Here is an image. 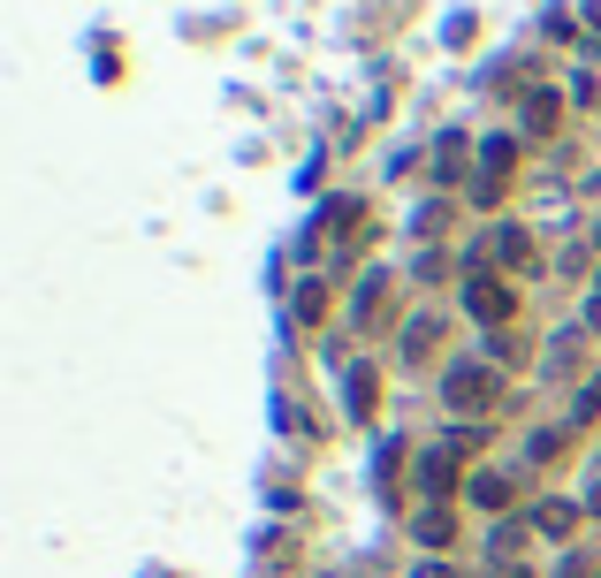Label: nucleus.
<instances>
[{"instance_id":"obj_5","label":"nucleus","mask_w":601,"mask_h":578,"mask_svg":"<svg viewBox=\"0 0 601 578\" xmlns=\"http://www.w3.org/2000/svg\"><path fill=\"white\" fill-rule=\"evenodd\" d=\"M350 320H358V327H381V320H389V275H366V282H358Z\"/></svg>"},{"instance_id":"obj_18","label":"nucleus","mask_w":601,"mask_h":578,"mask_svg":"<svg viewBox=\"0 0 601 578\" xmlns=\"http://www.w3.org/2000/svg\"><path fill=\"white\" fill-rule=\"evenodd\" d=\"M587 23H594V31H601V0H594V8H587Z\"/></svg>"},{"instance_id":"obj_15","label":"nucleus","mask_w":601,"mask_h":578,"mask_svg":"<svg viewBox=\"0 0 601 578\" xmlns=\"http://www.w3.org/2000/svg\"><path fill=\"white\" fill-rule=\"evenodd\" d=\"M564 578H601V564H594V556H571V564H564Z\"/></svg>"},{"instance_id":"obj_11","label":"nucleus","mask_w":601,"mask_h":578,"mask_svg":"<svg viewBox=\"0 0 601 578\" xmlns=\"http://www.w3.org/2000/svg\"><path fill=\"white\" fill-rule=\"evenodd\" d=\"M533 525H541V533H571V525H579V510H571V502H541V510H533Z\"/></svg>"},{"instance_id":"obj_3","label":"nucleus","mask_w":601,"mask_h":578,"mask_svg":"<svg viewBox=\"0 0 601 578\" xmlns=\"http://www.w3.org/2000/svg\"><path fill=\"white\" fill-rule=\"evenodd\" d=\"M510 160H518V152H510L502 138L479 144V167H472V198H479V206H495V198H502V183H510Z\"/></svg>"},{"instance_id":"obj_1","label":"nucleus","mask_w":601,"mask_h":578,"mask_svg":"<svg viewBox=\"0 0 601 578\" xmlns=\"http://www.w3.org/2000/svg\"><path fill=\"white\" fill-rule=\"evenodd\" d=\"M495 396H502V381H495L479 358H464V366H450V373H442V404H450V412H464V419H472V412H495Z\"/></svg>"},{"instance_id":"obj_4","label":"nucleus","mask_w":601,"mask_h":578,"mask_svg":"<svg viewBox=\"0 0 601 578\" xmlns=\"http://www.w3.org/2000/svg\"><path fill=\"white\" fill-rule=\"evenodd\" d=\"M450 487H456V449L442 441V449H427V456H419V495H427V502H442Z\"/></svg>"},{"instance_id":"obj_16","label":"nucleus","mask_w":601,"mask_h":578,"mask_svg":"<svg viewBox=\"0 0 601 578\" xmlns=\"http://www.w3.org/2000/svg\"><path fill=\"white\" fill-rule=\"evenodd\" d=\"M587 320H594V327H601V282H594V297H587Z\"/></svg>"},{"instance_id":"obj_17","label":"nucleus","mask_w":601,"mask_h":578,"mask_svg":"<svg viewBox=\"0 0 601 578\" xmlns=\"http://www.w3.org/2000/svg\"><path fill=\"white\" fill-rule=\"evenodd\" d=\"M587 510H601V479H594V487H587Z\"/></svg>"},{"instance_id":"obj_10","label":"nucleus","mask_w":601,"mask_h":578,"mask_svg":"<svg viewBox=\"0 0 601 578\" xmlns=\"http://www.w3.org/2000/svg\"><path fill=\"white\" fill-rule=\"evenodd\" d=\"M435 343H442V320H412L404 327V358H427Z\"/></svg>"},{"instance_id":"obj_7","label":"nucleus","mask_w":601,"mask_h":578,"mask_svg":"<svg viewBox=\"0 0 601 578\" xmlns=\"http://www.w3.org/2000/svg\"><path fill=\"white\" fill-rule=\"evenodd\" d=\"M464 495H472V510H510V479L502 472H472Z\"/></svg>"},{"instance_id":"obj_6","label":"nucleus","mask_w":601,"mask_h":578,"mask_svg":"<svg viewBox=\"0 0 601 578\" xmlns=\"http://www.w3.org/2000/svg\"><path fill=\"white\" fill-rule=\"evenodd\" d=\"M487 252H495V267H533V236H525L518 221H502V229L487 236Z\"/></svg>"},{"instance_id":"obj_8","label":"nucleus","mask_w":601,"mask_h":578,"mask_svg":"<svg viewBox=\"0 0 601 578\" xmlns=\"http://www.w3.org/2000/svg\"><path fill=\"white\" fill-rule=\"evenodd\" d=\"M556 123H564V100H556V92H533V100H525V130H541V138H548Z\"/></svg>"},{"instance_id":"obj_9","label":"nucleus","mask_w":601,"mask_h":578,"mask_svg":"<svg viewBox=\"0 0 601 578\" xmlns=\"http://www.w3.org/2000/svg\"><path fill=\"white\" fill-rule=\"evenodd\" d=\"M373 404H381V381H373V366H350V412H358V419H373Z\"/></svg>"},{"instance_id":"obj_13","label":"nucleus","mask_w":601,"mask_h":578,"mask_svg":"<svg viewBox=\"0 0 601 578\" xmlns=\"http://www.w3.org/2000/svg\"><path fill=\"white\" fill-rule=\"evenodd\" d=\"M320 304H327V297H320V282H304L298 289V320H320Z\"/></svg>"},{"instance_id":"obj_2","label":"nucleus","mask_w":601,"mask_h":578,"mask_svg":"<svg viewBox=\"0 0 601 578\" xmlns=\"http://www.w3.org/2000/svg\"><path fill=\"white\" fill-rule=\"evenodd\" d=\"M464 312H472L479 327H502V320L518 312V297H510L502 275H487V267H479V275H464Z\"/></svg>"},{"instance_id":"obj_12","label":"nucleus","mask_w":601,"mask_h":578,"mask_svg":"<svg viewBox=\"0 0 601 578\" xmlns=\"http://www.w3.org/2000/svg\"><path fill=\"white\" fill-rule=\"evenodd\" d=\"M450 510H419V541H427V548H450Z\"/></svg>"},{"instance_id":"obj_14","label":"nucleus","mask_w":601,"mask_h":578,"mask_svg":"<svg viewBox=\"0 0 601 578\" xmlns=\"http://www.w3.org/2000/svg\"><path fill=\"white\" fill-rule=\"evenodd\" d=\"M571 419H579V427H587V419H601V381L587 389V396H579V412H571Z\"/></svg>"},{"instance_id":"obj_19","label":"nucleus","mask_w":601,"mask_h":578,"mask_svg":"<svg viewBox=\"0 0 601 578\" xmlns=\"http://www.w3.org/2000/svg\"><path fill=\"white\" fill-rule=\"evenodd\" d=\"M510 578H533V571H510Z\"/></svg>"}]
</instances>
